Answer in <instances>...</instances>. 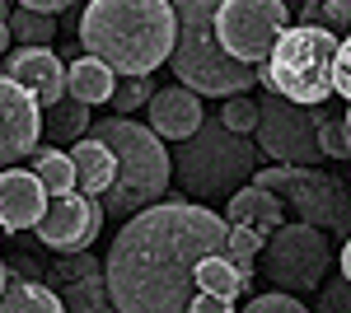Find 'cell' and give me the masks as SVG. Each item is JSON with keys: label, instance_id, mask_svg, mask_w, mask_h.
I'll list each match as a JSON object with an SVG mask.
<instances>
[{"label": "cell", "instance_id": "e575fe53", "mask_svg": "<svg viewBox=\"0 0 351 313\" xmlns=\"http://www.w3.org/2000/svg\"><path fill=\"white\" fill-rule=\"evenodd\" d=\"M10 266L19 271V281H43V271H38V262H33V258H10Z\"/></svg>", "mask_w": 351, "mask_h": 313}, {"label": "cell", "instance_id": "836d02e7", "mask_svg": "<svg viewBox=\"0 0 351 313\" xmlns=\"http://www.w3.org/2000/svg\"><path fill=\"white\" fill-rule=\"evenodd\" d=\"M28 10L43 14V19H52V14H66L71 5H66V0H28Z\"/></svg>", "mask_w": 351, "mask_h": 313}, {"label": "cell", "instance_id": "277c9868", "mask_svg": "<svg viewBox=\"0 0 351 313\" xmlns=\"http://www.w3.org/2000/svg\"><path fill=\"white\" fill-rule=\"evenodd\" d=\"M216 0H178L173 14H178V47L169 56L173 75L183 79V89L192 94H211V99H239L243 89L258 84L253 66H239L234 56L220 47L216 38Z\"/></svg>", "mask_w": 351, "mask_h": 313}, {"label": "cell", "instance_id": "e0dca14e", "mask_svg": "<svg viewBox=\"0 0 351 313\" xmlns=\"http://www.w3.org/2000/svg\"><path fill=\"white\" fill-rule=\"evenodd\" d=\"M281 215H286V201L281 197H271L267 187H239L234 197H230V206H225V225H234V229H253V234L271 238L281 229Z\"/></svg>", "mask_w": 351, "mask_h": 313}, {"label": "cell", "instance_id": "603a6c76", "mask_svg": "<svg viewBox=\"0 0 351 313\" xmlns=\"http://www.w3.org/2000/svg\"><path fill=\"white\" fill-rule=\"evenodd\" d=\"M239 290H248V286L239 281V271L225 258H206L197 266V295H216V299H230V304H234Z\"/></svg>", "mask_w": 351, "mask_h": 313}, {"label": "cell", "instance_id": "f546056e", "mask_svg": "<svg viewBox=\"0 0 351 313\" xmlns=\"http://www.w3.org/2000/svg\"><path fill=\"white\" fill-rule=\"evenodd\" d=\"M243 313H309V309L300 304L295 295H281V290H271V295H258V299H253V304H248Z\"/></svg>", "mask_w": 351, "mask_h": 313}, {"label": "cell", "instance_id": "74e56055", "mask_svg": "<svg viewBox=\"0 0 351 313\" xmlns=\"http://www.w3.org/2000/svg\"><path fill=\"white\" fill-rule=\"evenodd\" d=\"M10 266H5V258H0V299H5V290H10V276H5Z\"/></svg>", "mask_w": 351, "mask_h": 313}, {"label": "cell", "instance_id": "7a4b0ae2", "mask_svg": "<svg viewBox=\"0 0 351 313\" xmlns=\"http://www.w3.org/2000/svg\"><path fill=\"white\" fill-rule=\"evenodd\" d=\"M80 47L122 79H150L178 47L169 0H89L80 10Z\"/></svg>", "mask_w": 351, "mask_h": 313}, {"label": "cell", "instance_id": "8992f818", "mask_svg": "<svg viewBox=\"0 0 351 313\" xmlns=\"http://www.w3.org/2000/svg\"><path fill=\"white\" fill-rule=\"evenodd\" d=\"M342 38H332L328 28H286V38L276 42L271 61L258 71V84L267 94H281L295 108H324L332 94V61H337Z\"/></svg>", "mask_w": 351, "mask_h": 313}, {"label": "cell", "instance_id": "d6986e66", "mask_svg": "<svg viewBox=\"0 0 351 313\" xmlns=\"http://www.w3.org/2000/svg\"><path fill=\"white\" fill-rule=\"evenodd\" d=\"M112 89H117V75H112L104 61L75 56V61L66 66V99L94 108V103H112Z\"/></svg>", "mask_w": 351, "mask_h": 313}, {"label": "cell", "instance_id": "3957f363", "mask_svg": "<svg viewBox=\"0 0 351 313\" xmlns=\"http://www.w3.org/2000/svg\"><path fill=\"white\" fill-rule=\"evenodd\" d=\"M99 145L112 150V164H117V178L112 187L99 197L104 215H122V220H136L141 210H150L169 192V178H173V159L164 155V140L150 127H136L132 117H104L89 131Z\"/></svg>", "mask_w": 351, "mask_h": 313}, {"label": "cell", "instance_id": "2e32d148", "mask_svg": "<svg viewBox=\"0 0 351 313\" xmlns=\"http://www.w3.org/2000/svg\"><path fill=\"white\" fill-rule=\"evenodd\" d=\"M202 99L192 94V89H155V99H150V131L160 136V140H192L197 131H202Z\"/></svg>", "mask_w": 351, "mask_h": 313}, {"label": "cell", "instance_id": "ba28073f", "mask_svg": "<svg viewBox=\"0 0 351 313\" xmlns=\"http://www.w3.org/2000/svg\"><path fill=\"white\" fill-rule=\"evenodd\" d=\"M332 248H328L324 229L314 225H281L276 234L263 243L258 266H263V281L281 290V295H309L314 286H324Z\"/></svg>", "mask_w": 351, "mask_h": 313}, {"label": "cell", "instance_id": "44dd1931", "mask_svg": "<svg viewBox=\"0 0 351 313\" xmlns=\"http://www.w3.org/2000/svg\"><path fill=\"white\" fill-rule=\"evenodd\" d=\"M28 164H33V178L47 187V197H71L75 192V164H71V155H61L52 145H38L28 155Z\"/></svg>", "mask_w": 351, "mask_h": 313}, {"label": "cell", "instance_id": "d590c367", "mask_svg": "<svg viewBox=\"0 0 351 313\" xmlns=\"http://www.w3.org/2000/svg\"><path fill=\"white\" fill-rule=\"evenodd\" d=\"M10 14H14V10H10V5H0V61L10 56Z\"/></svg>", "mask_w": 351, "mask_h": 313}, {"label": "cell", "instance_id": "52a82bcc", "mask_svg": "<svg viewBox=\"0 0 351 313\" xmlns=\"http://www.w3.org/2000/svg\"><path fill=\"white\" fill-rule=\"evenodd\" d=\"M253 187H267L300 215V225H314L324 234L351 238V192L324 168H258Z\"/></svg>", "mask_w": 351, "mask_h": 313}, {"label": "cell", "instance_id": "f1b7e54d", "mask_svg": "<svg viewBox=\"0 0 351 313\" xmlns=\"http://www.w3.org/2000/svg\"><path fill=\"white\" fill-rule=\"evenodd\" d=\"M314 313H351V281L347 276L319 286V304H314Z\"/></svg>", "mask_w": 351, "mask_h": 313}, {"label": "cell", "instance_id": "4dcf8cb0", "mask_svg": "<svg viewBox=\"0 0 351 313\" xmlns=\"http://www.w3.org/2000/svg\"><path fill=\"white\" fill-rule=\"evenodd\" d=\"M332 94H342V99L351 103V38H342L337 61H332Z\"/></svg>", "mask_w": 351, "mask_h": 313}, {"label": "cell", "instance_id": "d4e9b609", "mask_svg": "<svg viewBox=\"0 0 351 313\" xmlns=\"http://www.w3.org/2000/svg\"><path fill=\"white\" fill-rule=\"evenodd\" d=\"M52 33H56V19H43V14H33L28 5H14V14H10V38H14L19 47H52Z\"/></svg>", "mask_w": 351, "mask_h": 313}, {"label": "cell", "instance_id": "6da1fadb", "mask_svg": "<svg viewBox=\"0 0 351 313\" xmlns=\"http://www.w3.org/2000/svg\"><path fill=\"white\" fill-rule=\"evenodd\" d=\"M225 215L169 197L122 225L108 262V295L117 313H192L197 266L225 258Z\"/></svg>", "mask_w": 351, "mask_h": 313}, {"label": "cell", "instance_id": "5bb4252c", "mask_svg": "<svg viewBox=\"0 0 351 313\" xmlns=\"http://www.w3.org/2000/svg\"><path fill=\"white\" fill-rule=\"evenodd\" d=\"M0 66H5V79H14L19 89H28L38 99L43 112L66 99V66L52 47H14Z\"/></svg>", "mask_w": 351, "mask_h": 313}, {"label": "cell", "instance_id": "ac0fdd59", "mask_svg": "<svg viewBox=\"0 0 351 313\" xmlns=\"http://www.w3.org/2000/svg\"><path fill=\"white\" fill-rule=\"evenodd\" d=\"M71 164H75V192L80 197H104L112 187V178H117V164H112V150L108 145H99L94 136L89 140H80L75 150H71Z\"/></svg>", "mask_w": 351, "mask_h": 313}, {"label": "cell", "instance_id": "5b68a950", "mask_svg": "<svg viewBox=\"0 0 351 313\" xmlns=\"http://www.w3.org/2000/svg\"><path fill=\"white\" fill-rule=\"evenodd\" d=\"M258 155H263V150H258L253 140L234 136L220 117H206L202 131L173 150V173H178V183H183L188 197H202V201H211V197H234L239 187L253 183Z\"/></svg>", "mask_w": 351, "mask_h": 313}, {"label": "cell", "instance_id": "cb8c5ba5", "mask_svg": "<svg viewBox=\"0 0 351 313\" xmlns=\"http://www.w3.org/2000/svg\"><path fill=\"white\" fill-rule=\"evenodd\" d=\"M263 243H267L263 234H253V229H234V225H230V234H225V262L239 271L243 286L253 281V262H258V253H263Z\"/></svg>", "mask_w": 351, "mask_h": 313}, {"label": "cell", "instance_id": "ffe728a7", "mask_svg": "<svg viewBox=\"0 0 351 313\" xmlns=\"http://www.w3.org/2000/svg\"><path fill=\"white\" fill-rule=\"evenodd\" d=\"M89 131H94V122H89V108L75 103V99H61L56 108H47L43 112V136L52 140V145H80V140H89Z\"/></svg>", "mask_w": 351, "mask_h": 313}, {"label": "cell", "instance_id": "83f0119b", "mask_svg": "<svg viewBox=\"0 0 351 313\" xmlns=\"http://www.w3.org/2000/svg\"><path fill=\"white\" fill-rule=\"evenodd\" d=\"M220 122L234 131V136L248 140V131H258V103H248V99H230V103L220 108Z\"/></svg>", "mask_w": 351, "mask_h": 313}, {"label": "cell", "instance_id": "7402d4cb", "mask_svg": "<svg viewBox=\"0 0 351 313\" xmlns=\"http://www.w3.org/2000/svg\"><path fill=\"white\" fill-rule=\"evenodd\" d=\"M0 313H66L61 295L43 281H14L0 299Z\"/></svg>", "mask_w": 351, "mask_h": 313}, {"label": "cell", "instance_id": "7c38bea8", "mask_svg": "<svg viewBox=\"0 0 351 313\" xmlns=\"http://www.w3.org/2000/svg\"><path fill=\"white\" fill-rule=\"evenodd\" d=\"M52 290L61 295L66 313H108L112 295H108V271L94 253H71V258L52 262Z\"/></svg>", "mask_w": 351, "mask_h": 313}, {"label": "cell", "instance_id": "4316f807", "mask_svg": "<svg viewBox=\"0 0 351 313\" xmlns=\"http://www.w3.org/2000/svg\"><path fill=\"white\" fill-rule=\"evenodd\" d=\"M150 99H155L150 79H117V89H112V108H117V117L136 112L141 103H150Z\"/></svg>", "mask_w": 351, "mask_h": 313}, {"label": "cell", "instance_id": "30bf717a", "mask_svg": "<svg viewBox=\"0 0 351 313\" xmlns=\"http://www.w3.org/2000/svg\"><path fill=\"white\" fill-rule=\"evenodd\" d=\"M328 112L314 108H295L286 103L281 94H263L258 99V150L271 164H286V168H319V127H324Z\"/></svg>", "mask_w": 351, "mask_h": 313}, {"label": "cell", "instance_id": "8fae6325", "mask_svg": "<svg viewBox=\"0 0 351 313\" xmlns=\"http://www.w3.org/2000/svg\"><path fill=\"white\" fill-rule=\"evenodd\" d=\"M104 220L108 215H104V206L94 197L71 192V197H52L47 201V215H43V225L33 234H38V243H47L52 253L71 258V253H89V243L99 238Z\"/></svg>", "mask_w": 351, "mask_h": 313}, {"label": "cell", "instance_id": "ab89813d", "mask_svg": "<svg viewBox=\"0 0 351 313\" xmlns=\"http://www.w3.org/2000/svg\"><path fill=\"white\" fill-rule=\"evenodd\" d=\"M108 313H117V309H108Z\"/></svg>", "mask_w": 351, "mask_h": 313}, {"label": "cell", "instance_id": "f35d334b", "mask_svg": "<svg viewBox=\"0 0 351 313\" xmlns=\"http://www.w3.org/2000/svg\"><path fill=\"white\" fill-rule=\"evenodd\" d=\"M347 127H351V108H347Z\"/></svg>", "mask_w": 351, "mask_h": 313}, {"label": "cell", "instance_id": "d6a6232c", "mask_svg": "<svg viewBox=\"0 0 351 313\" xmlns=\"http://www.w3.org/2000/svg\"><path fill=\"white\" fill-rule=\"evenodd\" d=\"M192 313H234L230 299H216V295H197L192 299Z\"/></svg>", "mask_w": 351, "mask_h": 313}, {"label": "cell", "instance_id": "484cf974", "mask_svg": "<svg viewBox=\"0 0 351 313\" xmlns=\"http://www.w3.org/2000/svg\"><path fill=\"white\" fill-rule=\"evenodd\" d=\"M319 150L324 159H351V127L347 117H337V112H328L324 127H319Z\"/></svg>", "mask_w": 351, "mask_h": 313}, {"label": "cell", "instance_id": "4fadbf2b", "mask_svg": "<svg viewBox=\"0 0 351 313\" xmlns=\"http://www.w3.org/2000/svg\"><path fill=\"white\" fill-rule=\"evenodd\" d=\"M43 140V108L38 99L19 89L14 79L0 75V168L14 164V159H28Z\"/></svg>", "mask_w": 351, "mask_h": 313}, {"label": "cell", "instance_id": "8d00e7d4", "mask_svg": "<svg viewBox=\"0 0 351 313\" xmlns=\"http://www.w3.org/2000/svg\"><path fill=\"white\" fill-rule=\"evenodd\" d=\"M342 276H347V281H351V238H347V243H342Z\"/></svg>", "mask_w": 351, "mask_h": 313}, {"label": "cell", "instance_id": "1f68e13d", "mask_svg": "<svg viewBox=\"0 0 351 313\" xmlns=\"http://www.w3.org/2000/svg\"><path fill=\"white\" fill-rule=\"evenodd\" d=\"M324 28L332 38H337V33L351 38V0H328L324 5Z\"/></svg>", "mask_w": 351, "mask_h": 313}, {"label": "cell", "instance_id": "9a60e30c", "mask_svg": "<svg viewBox=\"0 0 351 313\" xmlns=\"http://www.w3.org/2000/svg\"><path fill=\"white\" fill-rule=\"evenodd\" d=\"M47 187L33 178V168H0V229L19 234L38 229L47 215Z\"/></svg>", "mask_w": 351, "mask_h": 313}, {"label": "cell", "instance_id": "9c48e42d", "mask_svg": "<svg viewBox=\"0 0 351 313\" xmlns=\"http://www.w3.org/2000/svg\"><path fill=\"white\" fill-rule=\"evenodd\" d=\"M291 28V10L281 0H225L216 10V38L239 66L263 71L276 42Z\"/></svg>", "mask_w": 351, "mask_h": 313}]
</instances>
